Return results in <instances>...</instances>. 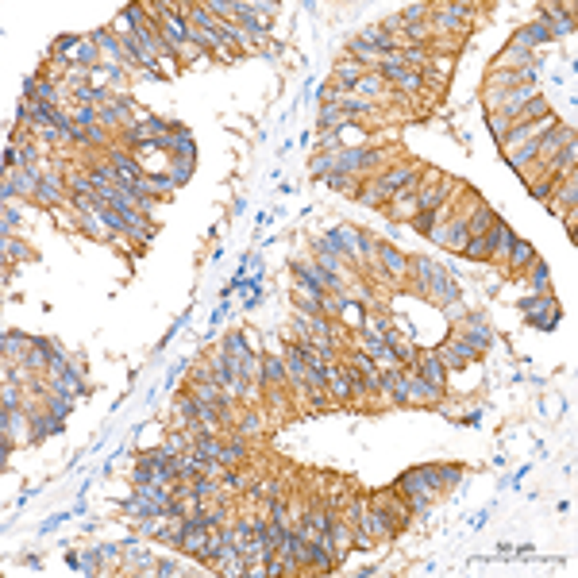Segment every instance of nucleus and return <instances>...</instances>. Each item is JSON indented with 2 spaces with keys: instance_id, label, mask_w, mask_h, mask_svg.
Returning a JSON list of instances; mask_svg holds the SVG:
<instances>
[{
  "instance_id": "nucleus-1",
  "label": "nucleus",
  "mask_w": 578,
  "mask_h": 578,
  "mask_svg": "<svg viewBox=\"0 0 578 578\" xmlns=\"http://www.w3.org/2000/svg\"><path fill=\"white\" fill-rule=\"evenodd\" d=\"M159 31H162V39H166V47L173 54L178 51H185L189 47V20H185V12H181V4H170V12L162 16V23H159Z\"/></svg>"
},
{
  "instance_id": "nucleus-2",
  "label": "nucleus",
  "mask_w": 578,
  "mask_h": 578,
  "mask_svg": "<svg viewBox=\"0 0 578 578\" xmlns=\"http://www.w3.org/2000/svg\"><path fill=\"white\" fill-rule=\"evenodd\" d=\"M420 478H424L428 490H443V486H459L462 478V467L455 462H424V467H417Z\"/></svg>"
},
{
  "instance_id": "nucleus-3",
  "label": "nucleus",
  "mask_w": 578,
  "mask_h": 578,
  "mask_svg": "<svg viewBox=\"0 0 578 578\" xmlns=\"http://www.w3.org/2000/svg\"><path fill=\"white\" fill-rule=\"evenodd\" d=\"M51 359H54V340H43V336H31V340H27V355H23V367H27L31 374H47Z\"/></svg>"
},
{
  "instance_id": "nucleus-4",
  "label": "nucleus",
  "mask_w": 578,
  "mask_h": 578,
  "mask_svg": "<svg viewBox=\"0 0 578 578\" xmlns=\"http://www.w3.org/2000/svg\"><path fill=\"white\" fill-rule=\"evenodd\" d=\"M405 185H417V166H412V162H401V166L386 170L382 178H378V189H382L386 201H390L398 189H405Z\"/></svg>"
},
{
  "instance_id": "nucleus-5",
  "label": "nucleus",
  "mask_w": 578,
  "mask_h": 578,
  "mask_svg": "<svg viewBox=\"0 0 578 578\" xmlns=\"http://www.w3.org/2000/svg\"><path fill=\"white\" fill-rule=\"evenodd\" d=\"M543 43H551V31H548V23L543 20H532V23H524V27L513 35V43L509 47H517V51H528L532 54L536 47H543Z\"/></svg>"
},
{
  "instance_id": "nucleus-6",
  "label": "nucleus",
  "mask_w": 578,
  "mask_h": 578,
  "mask_svg": "<svg viewBox=\"0 0 578 578\" xmlns=\"http://www.w3.org/2000/svg\"><path fill=\"white\" fill-rule=\"evenodd\" d=\"M378 78L390 81V85H398L401 93H417V89H424V73L412 70V66H390V70H382Z\"/></svg>"
},
{
  "instance_id": "nucleus-7",
  "label": "nucleus",
  "mask_w": 578,
  "mask_h": 578,
  "mask_svg": "<svg viewBox=\"0 0 578 578\" xmlns=\"http://www.w3.org/2000/svg\"><path fill=\"white\" fill-rule=\"evenodd\" d=\"M571 139H574V128H567V123H555V128H551L548 135L540 139V151H536V159H540V162H551L567 143H571Z\"/></svg>"
},
{
  "instance_id": "nucleus-8",
  "label": "nucleus",
  "mask_w": 578,
  "mask_h": 578,
  "mask_svg": "<svg viewBox=\"0 0 578 578\" xmlns=\"http://www.w3.org/2000/svg\"><path fill=\"white\" fill-rule=\"evenodd\" d=\"M428 293H432L440 305H455V301H459V285H455V278H451V270H443L440 262H436V270H432Z\"/></svg>"
},
{
  "instance_id": "nucleus-9",
  "label": "nucleus",
  "mask_w": 578,
  "mask_h": 578,
  "mask_svg": "<svg viewBox=\"0 0 578 578\" xmlns=\"http://www.w3.org/2000/svg\"><path fill=\"white\" fill-rule=\"evenodd\" d=\"M62 428H66V417H54L47 405H43V409H31V440H35V443L47 440V436H58Z\"/></svg>"
},
{
  "instance_id": "nucleus-10",
  "label": "nucleus",
  "mask_w": 578,
  "mask_h": 578,
  "mask_svg": "<svg viewBox=\"0 0 578 578\" xmlns=\"http://www.w3.org/2000/svg\"><path fill=\"white\" fill-rule=\"evenodd\" d=\"M459 336H467V340L474 343L478 351H490V343H493V328L486 324V316H478V312L462 316V332H459Z\"/></svg>"
},
{
  "instance_id": "nucleus-11",
  "label": "nucleus",
  "mask_w": 578,
  "mask_h": 578,
  "mask_svg": "<svg viewBox=\"0 0 578 578\" xmlns=\"http://www.w3.org/2000/svg\"><path fill=\"white\" fill-rule=\"evenodd\" d=\"M324 235L343 251V259H362V231L359 228H328Z\"/></svg>"
},
{
  "instance_id": "nucleus-12",
  "label": "nucleus",
  "mask_w": 578,
  "mask_h": 578,
  "mask_svg": "<svg viewBox=\"0 0 578 578\" xmlns=\"http://www.w3.org/2000/svg\"><path fill=\"white\" fill-rule=\"evenodd\" d=\"M528 324L540 328V332H555V328H559V305H555V297L543 293V301L528 312Z\"/></svg>"
},
{
  "instance_id": "nucleus-13",
  "label": "nucleus",
  "mask_w": 578,
  "mask_h": 578,
  "mask_svg": "<svg viewBox=\"0 0 578 578\" xmlns=\"http://www.w3.org/2000/svg\"><path fill=\"white\" fill-rule=\"evenodd\" d=\"M486 239H490V259H486V262H501V254H505L509 251V243H513V228H509L505 224V220H493V224H490V231H486Z\"/></svg>"
},
{
  "instance_id": "nucleus-14",
  "label": "nucleus",
  "mask_w": 578,
  "mask_h": 578,
  "mask_svg": "<svg viewBox=\"0 0 578 578\" xmlns=\"http://www.w3.org/2000/svg\"><path fill=\"white\" fill-rule=\"evenodd\" d=\"M551 193L559 197V201L551 204V209H555V212H563V209H567V212H574V204H578V170H571V173H567V181L559 178Z\"/></svg>"
},
{
  "instance_id": "nucleus-15",
  "label": "nucleus",
  "mask_w": 578,
  "mask_h": 578,
  "mask_svg": "<svg viewBox=\"0 0 578 578\" xmlns=\"http://www.w3.org/2000/svg\"><path fill=\"white\" fill-rule=\"evenodd\" d=\"M405 378H409V401H440L443 398V386H432L428 378H420L417 370L405 367Z\"/></svg>"
},
{
  "instance_id": "nucleus-16",
  "label": "nucleus",
  "mask_w": 578,
  "mask_h": 578,
  "mask_svg": "<svg viewBox=\"0 0 578 578\" xmlns=\"http://www.w3.org/2000/svg\"><path fill=\"white\" fill-rule=\"evenodd\" d=\"M309 567L312 571H320V574H332L336 571V555H332V548H328L324 540H309Z\"/></svg>"
},
{
  "instance_id": "nucleus-17",
  "label": "nucleus",
  "mask_w": 578,
  "mask_h": 578,
  "mask_svg": "<svg viewBox=\"0 0 578 578\" xmlns=\"http://www.w3.org/2000/svg\"><path fill=\"white\" fill-rule=\"evenodd\" d=\"M374 259H382V266L390 270L393 278H405V274H409V259H405V254H401L393 243H378V254H374Z\"/></svg>"
},
{
  "instance_id": "nucleus-18",
  "label": "nucleus",
  "mask_w": 578,
  "mask_h": 578,
  "mask_svg": "<svg viewBox=\"0 0 578 578\" xmlns=\"http://www.w3.org/2000/svg\"><path fill=\"white\" fill-rule=\"evenodd\" d=\"M282 359H285V378H289V386L305 390V355H301V347H297V343L285 347Z\"/></svg>"
},
{
  "instance_id": "nucleus-19",
  "label": "nucleus",
  "mask_w": 578,
  "mask_h": 578,
  "mask_svg": "<svg viewBox=\"0 0 578 578\" xmlns=\"http://www.w3.org/2000/svg\"><path fill=\"white\" fill-rule=\"evenodd\" d=\"M170 159H185V162H197V139L189 135L185 123H173V154Z\"/></svg>"
},
{
  "instance_id": "nucleus-20",
  "label": "nucleus",
  "mask_w": 578,
  "mask_h": 578,
  "mask_svg": "<svg viewBox=\"0 0 578 578\" xmlns=\"http://www.w3.org/2000/svg\"><path fill=\"white\" fill-rule=\"evenodd\" d=\"M412 370H417L420 378H428L432 386H443V374H448V370H443V362H440V355H436V351L420 355V359H417V367H412Z\"/></svg>"
},
{
  "instance_id": "nucleus-21",
  "label": "nucleus",
  "mask_w": 578,
  "mask_h": 578,
  "mask_svg": "<svg viewBox=\"0 0 578 578\" xmlns=\"http://www.w3.org/2000/svg\"><path fill=\"white\" fill-rule=\"evenodd\" d=\"M347 123H355V120L343 109H336V104H320V116H316V128L320 131H343Z\"/></svg>"
},
{
  "instance_id": "nucleus-22",
  "label": "nucleus",
  "mask_w": 578,
  "mask_h": 578,
  "mask_svg": "<svg viewBox=\"0 0 578 578\" xmlns=\"http://www.w3.org/2000/svg\"><path fill=\"white\" fill-rule=\"evenodd\" d=\"M574 162H578V139H571V143H567L563 151H559L555 159L548 162V166H551V178H567V173L574 170Z\"/></svg>"
},
{
  "instance_id": "nucleus-23",
  "label": "nucleus",
  "mask_w": 578,
  "mask_h": 578,
  "mask_svg": "<svg viewBox=\"0 0 578 578\" xmlns=\"http://www.w3.org/2000/svg\"><path fill=\"white\" fill-rule=\"evenodd\" d=\"M362 73H367V70H362V66L355 62V58H351V62H347V58H343V62L336 66V85H340V89H347V93H355V85H359V81H362Z\"/></svg>"
},
{
  "instance_id": "nucleus-24",
  "label": "nucleus",
  "mask_w": 578,
  "mask_h": 578,
  "mask_svg": "<svg viewBox=\"0 0 578 578\" xmlns=\"http://www.w3.org/2000/svg\"><path fill=\"white\" fill-rule=\"evenodd\" d=\"M505 259H509V266H513V270L532 266V262H536V247L528 243V239H513V243H509V251H505Z\"/></svg>"
},
{
  "instance_id": "nucleus-25",
  "label": "nucleus",
  "mask_w": 578,
  "mask_h": 578,
  "mask_svg": "<svg viewBox=\"0 0 578 578\" xmlns=\"http://www.w3.org/2000/svg\"><path fill=\"white\" fill-rule=\"evenodd\" d=\"M62 197H66V181H62V178H54V173H43L35 201H43V204H58Z\"/></svg>"
},
{
  "instance_id": "nucleus-26",
  "label": "nucleus",
  "mask_w": 578,
  "mask_h": 578,
  "mask_svg": "<svg viewBox=\"0 0 578 578\" xmlns=\"http://www.w3.org/2000/svg\"><path fill=\"white\" fill-rule=\"evenodd\" d=\"M262 382H270V386H289V378H285V359H282V355H262Z\"/></svg>"
},
{
  "instance_id": "nucleus-27",
  "label": "nucleus",
  "mask_w": 578,
  "mask_h": 578,
  "mask_svg": "<svg viewBox=\"0 0 578 578\" xmlns=\"http://www.w3.org/2000/svg\"><path fill=\"white\" fill-rule=\"evenodd\" d=\"M493 220H498V212H493L490 204H478V209L470 212V216L462 220V224H467V231H470V235H486V231H490V224H493Z\"/></svg>"
},
{
  "instance_id": "nucleus-28",
  "label": "nucleus",
  "mask_w": 578,
  "mask_h": 578,
  "mask_svg": "<svg viewBox=\"0 0 578 578\" xmlns=\"http://www.w3.org/2000/svg\"><path fill=\"white\" fill-rule=\"evenodd\" d=\"M51 390H58V393H70V398H81V393H85V382H81V370H78V367H70L66 374H58L54 382H51Z\"/></svg>"
},
{
  "instance_id": "nucleus-29",
  "label": "nucleus",
  "mask_w": 578,
  "mask_h": 578,
  "mask_svg": "<svg viewBox=\"0 0 578 578\" xmlns=\"http://www.w3.org/2000/svg\"><path fill=\"white\" fill-rule=\"evenodd\" d=\"M536 151H540V139H528V143H520L513 154H509V166H513L517 173L528 170V162H536Z\"/></svg>"
},
{
  "instance_id": "nucleus-30",
  "label": "nucleus",
  "mask_w": 578,
  "mask_h": 578,
  "mask_svg": "<svg viewBox=\"0 0 578 578\" xmlns=\"http://www.w3.org/2000/svg\"><path fill=\"white\" fill-rule=\"evenodd\" d=\"M154 478H159V462L147 459V455L135 459V467H131V482H135V486H151Z\"/></svg>"
},
{
  "instance_id": "nucleus-31",
  "label": "nucleus",
  "mask_w": 578,
  "mask_h": 578,
  "mask_svg": "<svg viewBox=\"0 0 578 578\" xmlns=\"http://www.w3.org/2000/svg\"><path fill=\"white\" fill-rule=\"evenodd\" d=\"M378 93H382V78H378L374 70L362 73V81L355 85V97H359V101H367V104H374V97H378Z\"/></svg>"
},
{
  "instance_id": "nucleus-32",
  "label": "nucleus",
  "mask_w": 578,
  "mask_h": 578,
  "mask_svg": "<svg viewBox=\"0 0 578 578\" xmlns=\"http://www.w3.org/2000/svg\"><path fill=\"white\" fill-rule=\"evenodd\" d=\"M443 347H448V351H451V355H459V359H462V362H474V359H478V355H482V351H478V347H474V343H470V340H467V336H459V332H455V336H451V340H448V343H443Z\"/></svg>"
},
{
  "instance_id": "nucleus-33",
  "label": "nucleus",
  "mask_w": 578,
  "mask_h": 578,
  "mask_svg": "<svg viewBox=\"0 0 578 578\" xmlns=\"http://www.w3.org/2000/svg\"><path fill=\"white\" fill-rule=\"evenodd\" d=\"M216 459L224 462V467H239V462L247 459V443H243V440H239V436H235V440H231V443H224V448H220V455H216Z\"/></svg>"
},
{
  "instance_id": "nucleus-34",
  "label": "nucleus",
  "mask_w": 578,
  "mask_h": 578,
  "mask_svg": "<svg viewBox=\"0 0 578 578\" xmlns=\"http://www.w3.org/2000/svg\"><path fill=\"white\" fill-rule=\"evenodd\" d=\"M27 340L31 336H23V332H4V340H0V347H4V355L8 359H23V347H27Z\"/></svg>"
},
{
  "instance_id": "nucleus-35",
  "label": "nucleus",
  "mask_w": 578,
  "mask_h": 578,
  "mask_svg": "<svg viewBox=\"0 0 578 578\" xmlns=\"http://www.w3.org/2000/svg\"><path fill=\"white\" fill-rule=\"evenodd\" d=\"M193 166L197 162H185V159H170V166H166V173H170V181H173V189L178 185H185L189 178H193Z\"/></svg>"
},
{
  "instance_id": "nucleus-36",
  "label": "nucleus",
  "mask_w": 578,
  "mask_h": 578,
  "mask_svg": "<svg viewBox=\"0 0 578 578\" xmlns=\"http://www.w3.org/2000/svg\"><path fill=\"white\" fill-rule=\"evenodd\" d=\"M336 154L340 151H328V154H316V159H312V166H309V173L316 181H324L328 173H336Z\"/></svg>"
},
{
  "instance_id": "nucleus-37",
  "label": "nucleus",
  "mask_w": 578,
  "mask_h": 578,
  "mask_svg": "<svg viewBox=\"0 0 578 578\" xmlns=\"http://www.w3.org/2000/svg\"><path fill=\"white\" fill-rule=\"evenodd\" d=\"M412 270H417V278H412V289H424V293H428V282H432L436 262H432V259H412Z\"/></svg>"
},
{
  "instance_id": "nucleus-38",
  "label": "nucleus",
  "mask_w": 578,
  "mask_h": 578,
  "mask_svg": "<svg viewBox=\"0 0 578 578\" xmlns=\"http://www.w3.org/2000/svg\"><path fill=\"white\" fill-rule=\"evenodd\" d=\"M224 351H228V355H235V359H243V355H251V351H254V347H251V340H247L243 332H228Z\"/></svg>"
},
{
  "instance_id": "nucleus-39",
  "label": "nucleus",
  "mask_w": 578,
  "mask_h": 578,
  "mask_svg": "<svg viewBox=\"0 0 578 578\" xmlns=\"http://www.w3.org/2000/svg\"><path fill=\"white\" fill-rule=\"evenodd\" d=\"M470 243V231L462 220H455V224H448V247H455V251H462V247Z\"/></svg>"
},
{
  "instance_id": "nucleus-40",
  "label": "nucleus",
  "mask_w": 578,
  "mask_h": 578,
  "mask_svg": "<svg viewBox=\"0 0 578 578\" xmlns=\"http://www.w3.org/2000/svg\"><path fill=\"white\" fill-rule=\"evenodd\" d=\"M20 220H23V216H20V209H12V204H4V212H0V235L8 239V235H12L16 228H20Z\"/></svg>"
},
{
  "instance_id": "nucleus-41",
  "label": "nucleus",
  "mask_w": 578,
  "mask_h": 578,
  "mask_svg": "<svg viewBox=\"0 0 578 578\" xmlns=\"http://www.w3.org/2000/svg\"><path fill=\"white\" fill-rule=\"evenodd\" d=\"M551 282V274H548V262H540V259H536L532 262V289H536V293H548V285Z\"/></svg>"
},
{
  "instance_id": "nucleus-42",
  "label": "nucleus",
  "mask_w": 578,
  "mask_h": 578,
  "mask_svg": "<svg viewBox=\"0 0 578 578\" xmlns=\"http://www.w3.org/2000/svg\"><path fill=\"white\" fill-rule=\"evenodd\" d=\"M559 178H540V181H528V193L536 197V201H551V189H555Z\"/></svg>"
},
{
  "instance_id": "nucleus-43",
  "label": "nucleus",
  "mask_w": 578,
  "mask_h": 578,
  "mask_svg": "<svg viewBox=\"0 0 578 578\" xmlns=\"http://www.w3.org/2000/svg\"><path fill=\"white\" fill-rule=\"evenodd\" d=\"M359 201H362V204H370V209H378V204L386 201L382 189H378V181H367V185L359 189Z\"/></svg>"
},
{
  "instance_id": "nucleus-44",
  "label": "nucleus",
  "mask_w": 578,
  "mask_h": 578,
  "mask_svg": "<svg viewBox=\"0 0 578 578\" xmlns=\"http://www.w3.org/2000/svg\"><path fill=\"white\" fill-rule=\"evenodd\" d=\"M440 216H443V212H417V216H412V228H417L420 235H428V231L440 224Z\"/></svg>"
},
{
  "instance_id": "nucleus-45",
  "label": "nucleus",
  "mask_w": 578,
  "mask_h": 578,
  "mask_svg": "<svg viewBox=\"0 0 578 578\" xmlns=\"http://www.w3.org/2000/svg\"><path fill=\"white\" fill-rule=\"evenodd\" d=\"M4 259H31V247L8 235V239H4Z\"/></svg>"
},
{
  "instance_id": "nucleus-46",
  "label": "nucleus",
  "mask_w": 578,
  "mask_h": 578,
  "mask_svg": "<svg viewBox=\"0 0 578 578\" xmlns=\"http://www.w3.org/2000/svg\"><path fill=\"white\" fill-rule=\"evenodd\" d=\"M101 548H93V551H85V555H81V574H101Z\"/></svg>"
},
{
  "instance_id": "nucleus-47",
  "label": "nucleus",
  "mask_w": 578,
  "mask_h": 578,
  "mask_svg": "<svg viewBox=\"0 0 578 578\" xmlns=\"http://www.w3.org/2000/svg\"><path fill=\"white\" fill-rule=\"evenodd\" d=\"M66 520H73V513H70V509H66V513H54V517H47L43 524H39V536H51L54 528H62V524H66Z\"/></svg>"
},
{
  "instance_id": "nucleus-48",
  "label": "nucleus",
  "mask_w": 578,
  "mask_h": 578,
  "mask_svg": "<svg viewBox=\"0 0 578 578\" xmlns=\"http://www.w3.org/2000/svg\"><path fill=\"white\" fill-rule=\"evenodd\" d=\"M486 123H490V131H493V139H505V131H509V120L505 116H498V112H486Z\"/></svg>"
},
{
  "instance_id": "nucleus-49",
  "label": "nucleus",
  "mask_w": 578,
  "mask_h": 578,
  "mask_svg": "<svg viewBox=\"0 0 578 578\" xmlns=\"http://www.w3.org/2000/svg\"><path fill=\"white\" fill-rule=\"evenodd\" d=\"M324 181L332 189H340V193H355V178H351V173H328Z\"/></svg>"
},
{
  "instance_id": "nucleus-50",
  "label": "nucleus",
  "mask_w": 578,
  "mask_h": 578,
  "mask_svg": "<svg viewBox=\"0 0 578 578\" xmlns=\"http://www.w3.org/2000/svg\"><path fill=\"white\" fill-rule=\"evenodd\" d=\"M270 520H278V524H289V509H285V498H270Z\"/></svg>"
},
{
  "instance_id": "nucleus-51",
  "label": "nucleus",
  "mask_w": 578,
  "mask_h": 578,
  "mask_svg": "<svg viewBox=\"0 0 578 578\" xmlns=\"http://www.w3.org/2000/svg\"><path fill=\"white\" fill-rule=\"evenodd\" d=\"M178 571H181V567H178V559H166V555H162V559H154V574H159V578H173Z\"/></svg>"
},
{
  "instance_id": "nucleus-52",
  "label": "nucleus",
  "mask_w": 578,
  "mask_h": 578,
  "mask_svg": "<svg viewBox=\"0 0 578 578\" xmlns=\"http://www.w3.org/2000/svg\"><path fill=\"white\" fill-rule=\"evenodd\" d=\"M123 555V543H101V559L104 563H120Z\"/></svg>"
},
{
  "instance_id": "nucleus-53",
  "label": "nucleus",
  "mask_w": 578,
  "mask_h": 578,
  "mask_svg": "<svg viewBox=\"0 0 578 578\" xmlns=\"http://www.w3.org/2000/svg\"><path fill=\"white\" fill-rule=\"evenodd\" d=\"M12 448H16V443H12V436H8V432H0V467H8V459H12Z\"/></svg>"
},
{
  "instance_id": "nucleus-54",
  "label": "nucleus",
  "mask_w": 578,
  "mask_h": 578,
  "mask_svg": "<svg viewBox=\"0 0 578 578\" xmlns=\"http://www.w3.org/2000/svg\"><path fill=\"white\" fill-rule=\"evenodd\" d=\"M259 428H262L259 412H247V417H243V424H239V432H243V436H251V432H259Z\"/></svg>"
},
{
  "instance_id": "nucleus-55",
  "label": "nucleus",
  "mask_w": 578,
  "mask_h": 578,
  "mask_svg": "<svg viewBox=\"0 0 578 578\" xmlns=\"http://www.w3.org/2000/svg\"><path fill=\"white\" fill-rule=\"evenodd\" d=\"M185 367H189V362H185V359H181V362H173V367L166 370V390H170V386H173V382H178V378H181V374H185Z\"/></svg>"
},
{
  "instance_id": "nucleus-56",
  "label": "nucleus",
  "mask_w": 578,
  "mask_h": 578,
  "mask_svg": "<svg viewBox=\"0 0 578 578\" xmlns=\"http://www.w3.org/2000/svg\"><path fill=\"white\" fill-rule=\"evenodd\" d=\"M224 316H228V301H220V305H216V309H212V316H209V324H212V328H216V324H220V320H224Z\"/></svg>"
},
{
  "instance_id": "nucleus-57",
  "label": "nucleus",
  "mask_w": 578,
  "mask_h": 578,
  "mask_svg": "<svg viewBox=\"0 0 578 578\" xmlns=\"http://www.w3.org/2000/svg\"><path fill=\"white\" fill-rule=\"evenodd\" d=\"M459 424H470V428H478V424H482V409H470L467 417L459 420Z\"/></svg>"
},
{
  "instance_id": "nucleus-58",
  "label": "nucleus",
  "mask_w": 578,
  "mask_h": 578,
  "mask_svg": "<svg viewBox=\"0 0 578 578\" xmlns=\"http://www.w3.org/2000/svg\"><path fill=\"white\" fill-rule=\"evenodd\" d=\"M66 567H70L73 574H81V555L78 551H66Z\"/></svg>"
},
{
  "instance_id": "nucleus-59",
  "label": "nucleus",
  "mask_w": 578,
  "mask_h": 578,
  "mask_svg": "<svg viewBox=\"0 0 578 578\" xmlns=\"http://www.w3.org/2000/svg\"><path fill=\"white\" fill-rule=\"evenodd\" d=\"M23 567H27V571H43V559H39V555H23Z\"/></svg>"
},
{
  "instance_id": "nucleus-60",
  "label": "nucleus",
  "mask_w": 578,
  "mask_h": 578,
  "mask_svg": "<svg viewBox=\"0 0 578 578\" xmlns=\"http://www.w3.org/2000/svg\"><path fill=\"white\" fill-rule=\"evenodd\" d=\"M70 513H73V517H85V513H89L85 498H78V501H73V505H70Z\"/></svg>"
},
{
  "instance_id": "nucleus-61",
  "label": "nucleus",
  "mask_w": 578,
  "mask_h": 578,
  "mask_svg": "<svg viewBox=\"0 0 578 578\" xmlns=\"http://www.w3.org/2000/svg\"><path fill=\"white\" fill-rule=\"evenodd\" d=\"M486 520H490V509H482V513H478V517H470V528H482Z\"/></svg>"
},
{
  "instance_id": "nucleus-62",
  "label": "nucleus",
  "mask_w": 578,
  "mask_h": 578,
  "mask_svg": "<svg viewBox=\"0 0 578 578\" xmlns=\"http://www.w3.org/2000/svg\"><path fill=\"white\" fill-rule=\"evenodd\" d=\"M278 193H282V197H293L297 185H293V181H282V185H278Z\"/></svg>"
},
{
  "instance_id": "nucleus-63",
  "label": "nucleus",
  "mask_w": 578,
  "mask_h": 578,
  "mask_svg": "<svg viewBox=\"0 0 578 578\" xmlns=\"http://www.w3.org/2000/svg\"><path fill=\"white\" fill-rule=\"evenodd\" d=\"M231 212H235V216H243V212H247V201H243V197H235V204H231Z\"/></svg>"
},
{
  "instance_id": "nucleus-64",
  "label": "nucleus",
  "mask_w": 578,
  "mask_h": 578,
  "mask_svg": "<svg viewBox=\"0 0 578 578\" xmlns=\"http://www.w3.org/2000/svg\"><path fill=\"white\" fill-rule=\"evenodd\" d=\"M355 574H359V578H374V574H378V567H359Z\"/></svg>"
}]
</instances>
